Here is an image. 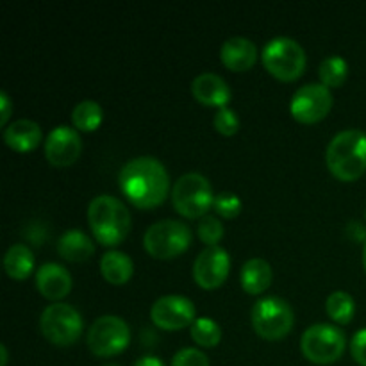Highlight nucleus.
Here are the masks:
<instances>
[{
    "label": "nucleus",
    "mask_w": 366,
    "mask_h": 366,
    "mask_svg": "<svg viewBox=\"0 0 366 366\" xmlns=\"http://www.w3.org/2000/svg\"><path fill=\"white\" fill-rule=\"evenodd\" d=\"M331 174L342 181H356L366 172V132L347 129L338 132L325 150Z\"/></svg>",
    "instance_id": "f03ea898"
},
{
    "label": "nucleus",
    "mask_w": 366,
    "mask_h": 366,
    "mask_svg": "<svg viewBox=\"0 0 366 366\" xmlns=\"http://www.w3.org/2000/svg\"><path fill=\"white\" fill-rule=\"evenodd\" d=\"M231 270V256L220 245L206 247L193 263V277L204 290H217L227 279Z\"/></svg>",
    "instance_id": "ddd939ff"
},
{
    "label": "nucleus",
    "mask_w": 366,
    "mask_h": 366,
    "mask_svg": "<svg viewBox=\"0 0 366 366\" xmlns=\"http://www.w3.org/2000/svg\"><path fill=\"white\" fill-rule=\"evenodd\" d=\"M100 272L104 279L114 286H122L132 277L134 272V263L131 257L122 250H109L100 259Z\"/></svg>",
    "instance_id": "412c9836"
},
{
    "label": "nucleus",
    "mask_w": 366,
    "mask_h": 366,
    "mask_svg": "<svg viewBox=\"0 0 366 366\" xmlns=\"http://www.w3.org/2000/svg\"><path fill=\"white\" fill-rule=\"evenodd\" d=\"M104 111L102 106L95 100H81L71 111V122L77 129L86 132H92L102 124Z\"/></svg>",
    "instance_id": "5701e85b"
},
{
    "label": "nucleus",
    "mask_w": 366,
    "mask_h": 366,
    "mask_svg": "<svg viewBox=\"0 0 366 366\" xmlns=\"http://www.w3.org/2000/svg\"><path fill=\"white\" fill-rule=\"evenodd\" d=\"M325 310H327L329 317L338 324H349L356 313V302H354L352 295L347 292H335L327 297L325 300Z\"/></svg>",
    "instance_id": "393cba45"
},
{
    "label": "nucleus",
    "mask_w": 366,
    "mask_h": 366,
    "mask_svg": "<svg viewBox=\"0 0 366 366\" xmlns=\"http://www.w3.org/2000/svg\"><path fill=\"white\" fill-rule=\"evenodd\" d=\"M220 57L225 66L232 71H245L254 66L257 59V49L254 41L243 36L225 39L220 49Z\"/></svg>",
    "instance_id": "f3484780"
},
{
    "label": "nucleus",
    "mask_w": 366,
    "mask_h": 366,
    "mask_svg": "<svg viewBox=\"0 0 366 366\" xmlns=\"http://www.w3.org/2000/svg\"><path fill=\"white\" fill-rule=\"evenodd\" d=\"M172 366H209V360L199 349H181L172 360Z\"/></svg>",
    "instance_id": "c756f323"
},
{
    "label": "nucleus",
    "mask_w": 366,
    "mask_h": 366,
    "mask_svg": "<svg viewBox=\"0 0 366 366\" xmlns=\"http://www.w3.org/2000/svg\"><path fill=\"white\" fill-rule=\"evenodd\" d=\"M150 318L164 331H179L192 325L195 318V304L182 295L159 297L150 307Z\"/></svg>",
    "instance_id": "f8f14e48"
},
{
    "label": "nucleus",
    "mask_w": 366,
    "mask_h": 366,
    "mask_svg": "<svg viewBox=\"0 0 366 366\" xmlns=\"http://www.w3.org/2000/svg\"><path fill=\"white\" fill-rule=\"evenodd\" d=\"M192 338L200 347H217L222 340V329L211 318H197L192 324Z\"/></svg>",
    "instance_id": "a878e982"
},
{
    "label": "nucleus",
    "mask_w": 366,
    "mask_h": 366,
    "mask_svg": "<svg viewBox=\"0 0 366 366\" xmlns=\"http://www.w3.org/2000/svg\"><path fill=\"white\" fill-rule=\"evenodd\" d=\"M213 125H214V129L220 132V134L232 136L238 132L239 118H238V114L231 109V107H222V109H218V113L214 114Z\"/></svg>",
    "instance_id": "c85d7f7f"
},
{
    "label": "nucleus",
    "mask_w": 366,
    "mask_h": 366,
    "mask_svg": "<svg viewBox=\"0 0 366 366\" xmlns=\"http://www.w3.org/2000/svg\"><path fill=\"white\" fill-rule=\"evenodd\" d=\"M192 238V231L182 222L159 220L147 229L143 245L150 256L157 259H172L189 249Z\"/></svg>",
    "instance_id": "423d86ee"
},
{
    "label": "nucleus",
    "mask_w": 366,
    "mask_h": 366,
    "mask_svg": "<svg viewBox=\"0 0 366 366\" xmlns=\"http://www.w3.org/2000/svg\"><path fill=\"white\" fill-rule=\"evenodd\" d=\"M350 352H352L354 361L357 365L366 366V327L357 331L352 336V342H350Z\"/></svg>",
    "instance_id": "7c9ffc66"
},
{
    "label": "nucleus",
    "mask_w": 366,
    "mask_h": 366,
    "mask_svg": "<svg viewBox=\"0 0 366 366\" xmlns=\"http://www.w3.org/2000/svg\"><path fill=\"white\" fill-rule=\"evenodd\" d=\"M11 100L9 95L6 92H0V124L6 125L7 120L11 117Z\"/></svg>",
    "instance_id": "2f4dec72"
},
{
    "label": "nucleus",
    "mask_w": 366,
    "mask_h": 366,
    "mask_svg": "<svg viewBox=\"0 0 366 366\" xmlns=\"http://www.w3.org/2000/svg\"><path fill=\"white\" fill-rule=\"evenodd\" d=\"M124 195L142 209H152L167 200L170 192V177L159 159L139 156L127 161L118 175Z\"/></svg>",
    "instance_id": "f257e3e1"
},
{
    "label": "nucleus",
    "mask_w": 366,
    "mask_h": 366,
    "mask_svg": "<svg viewBox=\"0 0 366 366\" xmlns=\"http://www.w3.org/2000/svg\"><path fill=\"white\" fill-rule=\"evenodd\" d=\"M264 68L281 81H295L306 68V52L302 45L288 36H277L264 45L261 52Z\"/></svg>",
    "instance_id": "39448f33"
},
{
    "label": "nucleus",
    "mask_w": 366,
    "mask_h": 366,
    "mask_svg": "<svg viewBox=\"0 0 366 366\" xmlns=\"http://www.w3.org/2000/svg\"><path fill=\"white\" fill-rule=\"evenodd\" d=\"M39 329L54 345H74L82 335V317L70 304L54 302L43 310L39 317Z\"/></svg>",
    "instance_id": "1a4fd4ad"
},
{
    "label": "nucleus",
    "mask_w": 366,
    "mask_h": 366,
    "mask_svg": "<svg viewBox=\"0 0 366 366\" xmlns=\"http://www.w3.org/2000/svg\"><path fill=\"white\" fill-rule=\"evenodd\" d=\"M322 84L327 88H340L349 75V64L342 56H329L318 66Z\"/></svg>",
    "instance_id": "b1692460"
},
{
    "label": "nucleus",
    "mask_w": 366,
    "mask_h": 366,
    "mask_svg": "<svg viewBox=\"0 0 366 366\" xmlns=\"http://www.w3.org/2000/svg\"><path fill=\"white\" fill-rule=\"evenodd\" d=\"M34 268V254L24 243H14L7 249L4 256V270L14 281H24L32 274Z\"/></svg>",
    "instance_id": "4be33fe9"
},
{
    "label": "nucleus",
    "mask_w": 366,
    "mask_h": 366,
    "mask_svg": "<svg viewBox=\"0 0 366 366\" xmlns=\"http://www.w3.org/2000/svg\"><path fill=\"white\" fill-rule=\"evenodd\" d=\"M86 340H88L89 350L95 356L111 357L127 349L131 342V331L124 318L104 315L93 322Z\"/></svg>",
    "instance_id": "9d476101"
},
{
    "label": "nucleus",
    "mask_w": 366,
    "mask_h": 366,
    "mask_svg": "<svg viewBox=\"0 0 366 366\" xmlns=\"http://www.w3.org/2000/svg\"><path fill=\"white\" fill-rule=\"evenodd\" d=\"M363 267H365V272H366V243H365V249H363Z\"/></svg>",
    "instance_id": "f704fd0d"
},
{
    "label": "nucleus",
    "mask_w": 366,
    "mask_h": 366,
    "mask_svg": "<svg viewBox=\"0 0 366 366\" xmlns=\"http://www.w3.org/2000/svg\"><path fill=\"white\" fill-rule=\"evenodd\" d=\"M293 310L281 297H264L252 306L254 331L264 340H281L293 327Z\"/></svg>",
    "instance_id": "6e6552de"
},
{
    "label": "nucleus",
    "mask_w": 366,
    "mask_h": 366,
    "mask_svg": "<svg viewBox=\"0 0 366 366\" xmlns=\"http://www.w3.org/2000/svg\"><path fill=\"white\" fill-rule=\"evenodd\" d=\"M365 217H366V213H365Z\"/></svg>",
    "instance_id": "e433bc0d"
},
{
    "label": "nucleus",
    "mask_w": 366,
    "mask_h": 366,
    "mask_svg": "<svg viewBox=\"0 0 366 366\" xmlns=\"http://www.w3.org/2000/svg\"><path fill=\"white\" fill-rule=\"evenodd\" d=\"M345 332L331 324H315L304 331L300 350L315 365H331L345 352Z\"/></svg>",
    "instance_id": "0eeeda50"
},
{
    "label": "nucleus",
    "mask_w": 366,
    "mask_h": 366,
    "mask_svg": "<svg viewBox=\"0 0 366 366\" xmlns=\"http://www.w3.org/2000/svg\"><path fill=\"white\" fill-rule=\"evenodd\" d=\"M134 366H164V363L156 356H143L136 361Z\"/></svg>",
    "instance_id": "473e14b6"
},
{
    "label": "nucleus",
    "mask_w": 366,
    "mask_h": 366,
    "mask_svg": "<svg viewBox=\"0 0 366 366\" xmlns=\"http://www.w3.org/2000/svg\"><path fill=\"white\" fill-rule=\"evenodd\" d=\"M82 150L81 136L68 125H57L45 139V156L54 167H70Z\"/></svg>",
    "instance_id": "4468645a"
},
{
    "label": "nucleus",
    "mask_w": 366,
    "mask_h": 366,
    "mask_svg": "<svg viewBox=\"0 0 366 366\" xmlns=\"http://www.w3.org/2000/svg\"><path fill=\"white\" fill-rule=\"evenodd\" d=\"M332 107V93L322 82H310L295 92L290 102L293 118L302 124H315L329 114Z\"/></svg>",
    "instance_id": "9b49d317"
},
{
    "label": "nucleus",
    "mask_w": 366,
    "mask_h": 366,
    "mask_svg": "<svg viewBox=\"0 0 366 366\" xmlns=\"http://www.w3.org/2000/svg\"><path fill=\"white\" fill-rule=\"evenodd\" d=\"M213 207L217 211V214L224 218H236L242 211V200L238 195L231 192H220L214 195Z\"/></svg>",
    "instance_id": "cd10ccee"
},
{
    "label": "nucleus",
    "mask_w": 366,
    "mask_h": 366,
    "mask_svg": "<svg viewBox=\"0 0 366 366\" xmlns=\"http://www.w3.org/2000/svg\"><path fill=\"white\" fill-rule=\"evenodd\" d=\"M7 360H9V354H7V347L0 345V366H7Z\"/></svg>",
    "instance_id": "72a5a7b5"
},
{
    "label": "nucleus",
    "mask_w": 366,
    "mask_h": 366,
    "mask_svg": "<svg viewBox=\"0 0 366 366\" xmlns=\"http://www.w3.org/2000/svg\"><path fill=\"white\" fill-rule=\"evenodd\" d=\"M213 200L211 182L199 172H188L181 175L172 188L174 207L186 218L206 217L209 207H213Z\"/></svg>",
    "instance_id": "20e7f679"
},
{
    "label": "nucleus",
    "mask_w": 366,
    "mask_h": 366,
    "mask_svg": "<svg viewBox=\"0 0 366 366\" xmlns=\"http://www.w3.org/2000/svg\"><path fill=\"white\" fill-rule=\"evenodd\" d=\"M197 232H199V238L202 239V243H206L207 247H214L224 238V225L217 217L206 214V217L200 218Z\"/></svg>",
    "instance_id": "bb28decb"
},
{
    "label": "nucleus",
    "mask_w": 366,
    "mask_h": 366,
    "mask_svg": "<svg viewBox=\"0 0 366 366\" xmlns=\"http://www.w3.org/2000/svg\"><path fill=\"white\" fill-rule=\"evenodd\" d=\"M272 267L263 257H250L242 268V286L250 295H259L272 285Z\"/></svg>",
    "instance_id": "aec40b11"
},
{
    "label": "nucleus",
    "mask_w": 366,
    "mask_h": 366,
    "mask_svg": "<svg viewBox=\"0 0 366 366\" xmlns=\"http://www.w3.org/2000/svg\"><path fill=\"white\" fill-rule=\"evenodd\" d=\"M41 127L34 120H29V118L14 120L13 124L4 129V142L9 149L16 150V152L34 150L41 143Z\"/></svg>",
    "instance_id": "a211bd4d"
},
{
    "label": "nucleus",
    "mask_w": 366,
    "mask_h": 366,
    "mask_svg": "<svg viewBox=\"0 0 366 366\" xmlns=\"http://www.w3.org/2000/svg\"><path fill=\"white\" fill-rule=\"evenodd\" d=\"M71 275L63 264L45 263L36 272L38 292L49 300H61L71 292Z\"/></svg>",
    "instance_id": "2eb2a0df"
},
{
    "label": "nucleus",
    "mask_w": 366,
    "mask_h": 366,
    "mask_svg": "<svg viewBox=\"0 0 366 366\" xmlns=\"http://www.w3.org/2000/svg\"><path fill=\"white\" fill-rule=\"evenodd\" d=\"M192 93L200 104L206 106H217V107H227L229 100H231V88L227 82L217 74L211 71H204V74L197 75L192 82Z\"/></svg>",
    "instance_id": "dca6fc26"
},
{
    "label": "nucleus",
    "mask_w": 366,
    "mask_h": 366,
    "mask_svg": "<svg viewBox=\"0 0 366 366\" xmlns=\"http://www.w3.org/2000/svg\"><path fill=\"white\" fill-rule=\"evenodd\" d=\"M88 224L97 242L114 247L131 231V214L127 206L113 195H99L88 206Z\"/></svg>",
    "instance_id": "7ed1b4c3"
},
{
    "label": "nucleus",
    "mask_w": 366,
    "mask_h": 366,
    "mask_svg": "<svg viewBox=\"0 0 366 366\" xmlns=\"http://www.w3.org/2000/svg\"><path fill=\"white\" fill-rule=\"evenodd\" d=\"M104 366H118V365H104Z\"/></svg>",
    "instance_id": "c9c22d12"
},
{
    "label": "nucleus",
    "mask_w": 366,
    "mask_h": 366,
    "mask_svg": "<svg viewBox=\"0 0 366 366\" xmlns=\"http://www.w3.org/2000/svg\"><path fill=\"white\" fill-rule=\"evenodd\" d=\"M57 252L63 259L71 261V263H81V261L89 259L95 254V243L79 229H70V231L63 232L61 238L57 239Z\"/></svg>",
    "instance_id": "6ab92c4d"
}]
</instances>
